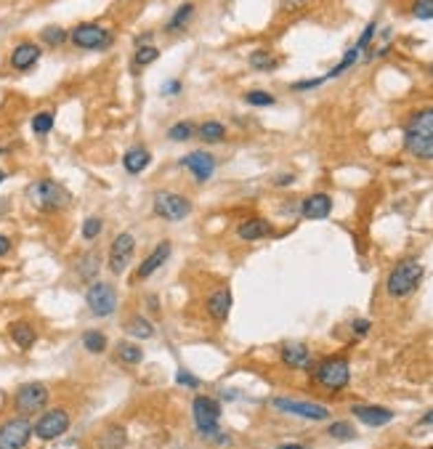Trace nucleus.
<instances>
[{"mask_svg":"<svg viewBox=\"0 0 433 449\" xmlns=\"http://www.w3.org/2000/svg\"><path fill=\"white\" fill-rule=\"evenodd\" d=\"M404 149L414 160H433V106L417 109L404 125Z\"/></svg>","mask_w":433,"mask_h":449,"instance_id":"obj_1","label":"nucleus"},{"mask_svg":"<svg viewBox=\"0 0 433 449\" xmlns=\"http://www.w3.org/2000/svg\"><path fill=\"white\" fill-rule=\"evenodd\" d=\"M423 274H425V268H423V264H420L417 258H404V261H399V264L391 268L388 279H386V292H388V298H394V301L410 298L414 290L420 287V282H423Z\"/></svg>","mask_w":433,"mask_h":449,"instance_id":"obj_2","label":"nucleus"},{"mask_svg":"<svg viewBox=\"0 0 433 449\" xmlns=\"http://www.w3.org/2000/svg\"><path fill=\"white\" fill-rule=\"evenodd\" d=\"M27 197L43 213H59V210H67L72 203V194L54 179H40L35 184H30Z\"/></svg>","mask_w":433,"mask_h":449,"instance_id":"obj_3","label":"nucleus"},{"mask_svg":"<svg viewBox=\"0 0 433 449\" xmlns=\"http://www.w3.org/2000/svg\"><path fill=\"white\" fill-rule=\"evenodd\" d=\"M314 383L327 391H343L351 383V365L346 356H330L322 359L314 367Z\"/></svg>","mask_w":433,"mask_h":449,"instance_id":"obj_4","label":"nucleus"},{"mask_svg":"<svg viewBox=\"0 0 433 449\" xmlns=\"http://www.w3.org/2000/svg\"><path fill=\"white\" fill-rule=\"evenodd\" d=\"M69 43L80 51H107L115 43V35L96 21H82L75 30H69Z\"/></svg>","mask_w":433,"mask_h":449,"instance_id":"obj_5","label":"nucleus"},{"mask_svg":"<svg viewBox=\"0 0 433 449\" xmlns=\"http://www.w3.org/2000/svg\"><path fill=\"white\" fill-rule=\"evenodd\" d=\"M152 210H155V216H159L162 221H184V218L192 216L195 205H192L189 197H184L178 192H155Z\"/></svg>","mask_w":433,"mask_h":449,"instance_id":"obj_6","label":"nucleus"},{"mask_svg":"<svg viewBox=\"0 0 433 449\" xmlns=\"http://www.w3.org/2000/svg\"><path fill=\"white\" fill-rule=\"evenodd\" d=\"M48 402H51V391L48 386H43V383H24V386L16 388V393H14V409L24 415V417H30V415H40L43 409L48 407Z\"/></svg>","mask_w":433,"mask_h":449,"instance_id":"obj_7","label":"nucleus"},{"mask_svg":"<svg viewBox=\"0 0 433 449\" xmlns=\"http://www.w3.org/2000/svg\"><path fill=\"white\" fill-rule=\"evenodd\" d=\"M192 417H195V428L199 436L213 439L218 433V423H221V402L213 396H197L192 402Z\"/></svg>","mask_w":433,"mask_h":449,"instance_id":"obj_8","label":"nucleus"},{"mask_svg":"<svg viewBox=\"0 0 433 449\" xmlns=\"http://www.w3.org/2000/svg\"><path fill=\"white\" fill-rule=\"evenodd\" d=\"M72 426V417L64 407H54V409H43V415L38 417V423L32 426V436L40 439V441H54L64 436Z\"/></svg>","mask_w":433,"mask_h":449,"instance_id":"obj_9","label":"nucleus"},{"mask_svg":"<svg viewBox=\"0 0 433 449\" xmlns=\"http://www.w3.org/2000/svg\"><path fill=\"white\" fill-rule=\"evenodd\" d=\"M133 255H136V237H133L131 231H120L118 237L112 240V245H109V255H107L109 271H112L115 277L125 274V268L131 266Z\"/></svg>","mask_w":433,"mask_h":449,"instance_id":"obj_10","label":"nucleus"},{"mask_svg":"<svg viewBox=\"0 0 433 449\" xmlns=\"http://www.w3.org/2000/svg\"><path fill=\"white\" fill-rule=\"evenodd\" d=\"M85 303L93 316H112L118 308V292L109 282H91L85 292Z\"/></svg>","mask_w":433,"mask_h":449,"instance_id":"obj_11","label":"nucleus"},{"mask_svg":"<svg viewBox=\"0 0 433 449\" xmlns=\"http://www.w3.org/2000/svg\"><path fill=\"white\" fill-rule=\"evenodd\" d=\"M271 407L285 412V415H293V417H300V420H314V423H322L330 417V409L322 407V404H314V402H298V399H287V396H276L271 399Z\"/></svg>","mask_w":433,"mask_h":449,"instance_id":"obj_12","label":"nucleus"},{"mask_svg":"<svg viewBox=\"0 0 433 449\" xmlns=\"http://www.w3.org/2000/svg\"><path fill=\"white\" fill-rule=\"evenodd\" d=\"M32 439V423L30 417H11L0 423V449H24Z\"/></svg>","mask_w":433,"mask_h":449,"instance_id":"obj_13","label":"nucleus"},{"mask_svg":"<svg viewBox=\"0 0 433 449\" xmlns=\"http://www.w3.org/2000/svg\"><path fill=\"white\" fill-rule=\"evenodd\" d=\"M181 168H186L192 176H195V181L197 184H208L210 179H213V173H216V157L210 154V152H205V149H195V152H189V154H184L181 160H178Z\"/></svg>","mask_w":433,"mask_h":449,"instance_id":"obj_14","label":"nucleus"},{"mask_svg":"<svg viewBox=\"0 0 433 449\" xmlns=\"http://www.w3.org/2000/svg\"><path fill=\"white\" fill-rule=\"evenodd\" d=\"M40 56H43V48H40L38 43L21 41L11 48V54H8V64H11L16 72H27V69H32V67L40 62Z\"/></svg>","mask_w":433,"mask_h":449,"instance_id":"obj_15","label":"nucleus"},{"mask_svg":"<svg viewBox=\"0 0 433 449\" xmlns=\"http://www.w3.org/2000/svg\"><path fill=\"white\" fill-rule=\"evenodd\" d=\"M170 253H173V245H170V240H162L155 245V250L138 264L136 268V279H149L152 274H157V268L168 264V258H170Z\"/></svg>","mask_w":433,"mask_h":449,"instance_id":"obj_16","label":"nucleus"},{"mask_svg":"<svg viewBox=\"0 0 433 449\" xmlns=\"http://www.w3.org/2000/svg\"><path fill=\"white\" fill-rule=\"evenodd\" d=\"M351 415L356 420H362L364 426H370V428H383V426H388L394 420V412L380 407V404H354Z\"/></svg>","mask_w":433,"mask_h":449,"instance_id":"obj_17","label":"nucleus"},{"mask_svg":"<svg viewBox=\"0 0 433 449\" xmlns=\"http://www.w3.org/2000/svg\"><path fill=\"white\" fill-rule=\"evenodd\" d=\"M333 213V197L324 194V192H316V194H309L303 203H300V216L309 218V221H322Z\"/></svg>","mask_w":433,"mask_h":449,"instance_id":"obj_18","label":"nucleus"},{"mask_svg":"<svg viewBox=\"0 0 433 449\" xmlns=\"http://www.w3.org/2000/svg\"><path fill=\"white\" fill-rule=\"evenodd\" d=\"M232 306H234V298H232V290H229V287H216V290L208 295V303H205L208 316L216 319V322H226Z\"/></svg>","mask_w":433,"mask_h":449,"instance_id":"obj_19","label":"nucleus"},{"mask_svg":"<svg viewBox=\"0 0 433 449\" xmlns=\"http://www.w3.org/2000/svg\"><path fill=\"white\" fill-rule=\"evenodd\" d=\"M279 359L290 369H309L311 367V351L303 343H285L279 351Z\"/></svg>","mask_w":433,"mask_h":449,"instance_id":"obj_20","label":"nucleus"},{"mask_svg":"<svg viewBox=\"0 0 433 449\" xmlns=\"http://www.w3.org/2000/svg\"><path fill=\"white\" fill-rule=\"evenodd\" d=\"M271 231H274V226L269 224L266 218H247V221H242V224L236 226V234H239V240H245V242L266 240V237H271Z\"/></svg>","mask_w":433,"mask_h":449,"instance_id":"obj_21","label":"nucleus"},{"mask_svg":"<svg viewBox=\"0 0 433 449\" xmlns=\"http://www.w3.org/2000/svg\"><path fill=\"white\" fill-rule=\"evenodd\" d=\"M152 163V152L146 149V146H131L125 154H122V168H125V173H131V176H138V173H144L146 168Z\"/></svg>","mask_w":433,"mask_h":449,"instance_id":"obj_22","label":"nucleus"},{"mask_svg":"<svg viewBox=\"0 0 433 449\" xmlns=\"http://www.w3.org/2000/svg\"><path fill=\"white\" fill-rule=\"evenodd\" d=\"M8 335H11V341L21 348V351H27V348L35 346V341H38V330L32 322H27V319H16V322H11L8 325Z\"/></svg>","mask_w":433,"mask_h":449,"instance_id":"obj_23","label":"nucleus"},{"mask_svg":"<svg viewBox=\"0 0 433 449\" xmlns=\"http://www.w3.org/2000/svg\"><path fill=\"white\" fill-rule=\"evenodd\" d=\"M99 271H101V255L96 250H85L78 261H75V274H78V279H82V282H93L99 277Z\"/></svg>","mask_w":433,"mask_h":449,"instance_id":"obj_24","label":"nucleus"},{"mask_svg":"<svg viewBox=\"0 0 433 449\" xmlns=\"http://www.w3.org/2000/svg\"><path fill=\"white\" fill-rule=\"evenodd\" d=\"M125 444H128V433L118 423L107 426L104 433L99 436V449H125Z\"/></svg>","mask_w":433,"mask_h":449,"instance_id":"obj_25","label":"nucleus"},{"mask_svg":"<svg viewBox=\"0 0 433 449\" xmlns=\"http://www.w3.org/2000/svg\"><path fill=\"white\" fill-rule=\"evenodd\" d=\"M125 332L131 335V338H136V341H149L152 335H155V327L149 319H144L141 314H133L128 322H125Z\"/></svg>","mask_w":433,"mask_h":449,"instance_id":"obj_26","label":"nucleus"},{"mask_svg":"<svg viewBox=\"0 0 433 449\" xmlns=\"http://www.w3.org/2000/svg\"><path fill=\"white\" fill-rule=\"evenodd\" d=\"M192 19H195V3H181L176 8V14L165 24V32H181Z\"/></svg>","mask_w":433,"mask_h":449,"instance_id":"obj_27","label":"nucleus"},{"mask_svg":"<svg viewBox=\"0 0 433 449\" xmlns=\"http://www.w3.org/2000/svg\"><path fill=\"white\" fill-rule=\"evenodd\" d=\"M362 54H364V51H362L359 45H354V48H348V51L343 54V59H340V62L335 64L333 69H330V72L324 75V80H335L337 75H343V72H348V69H351V67H354V64L359 62V56H362Z\"/></svg>","mask_w":433,"mask_h":449,"instance_id":"obj_28","label":"nucleus"},{"mask_svg":"<svg viewBox=\"0 0 433 449\" xmlns=\"http://www.w3.org/2000/svg\"><path fill=\"white\" fill-rule=\"evenodd\" d=\"M199 139L205 143H221L226 139V125L218 120H205L199 125Z\"/></svg>","mask_w":433,"mask_h":449,"instance_id":"obj_29","label":"nucleus"},{"mask_svg":"<svg viewBox=\"0 0 433 449\" xmlns=\"http://www.w3.org/2000/svg\"><path fill=\"white\" fill-rule=\"evenodd\" d=\"M40 41L45 43L48 48H61L64 43L69 41V32H67L64 27H59V24H48V27H43Z\"/></svg>","mask_w":433,"mask_h":449,"instance_id":"obj_30","label":"nucleus"},{"mask_svg":"<svg viewBox=\"0 0 433 449\" xmlns=\"http://www.w3.org/2000/svg\"><path fill=\"white\" fill-rule=\"evenodd\" d=\"M115 351H118V359L120 362H125V365H141V362H144V351H141V346H136V343L120 341L118 346H115Z\"/></svg>","mask_w":433,"mask_h":449,"instance_id":"obj_31","label":"nucleus"},{"mask_svg":"<svg viewBox=\"0 0 433 449\" xmlns=\"http://www.w3.org/2000/svg\"><path fill=\"white\" fill-rule=\"evenodd\" d=\"M82 346L88 354H104L107 351V335L101 330H85L82 332Z\"/></svg>","mask_w":433,"mask_h":449,"instance_id":"obj_32","label":"nucleus"},{"mask_svg":"<svg viewBox=\"0 0 433 449\" xmlns=\"http://www.w3.org/2000/svg\"><path fill=\"white\" fill-rule=\"evenodd\" d=\"M54 123H56V115L54 112H38L32 120H30V128L35 136H48L54 130Z\"/></svg>","mask_w":433,"mask_h":449,"instance_id":"obj_33","label":"nucleus"},{"mask_svg":"<svg viewBox=\"0 0 433 449\" xmlns=\"http://www.w3.org/2000/svg\"><path fill=\"white\" fill-rule=\"evenodd\" d=\"M247 62H250V67L253 69H258V72H269V69H276V59L271 56V51H253L250 56H247Z\"/></svg>","mask_w":433,"mask_h":449,"instance_id":"obj_34","label":"nucleus"},{"mask_svg":"<svg viewBox=\"0 0 433 449\" xmlns=\"http://www.w3.org/2000/svg\"><path fill=\"white\" fill-rule=\"evenodd\" d=\"M101 231H104V218H99V216H88V218L82 221V229H80V234H82L85 242L99 240Z\"/></svg>","mask_w":433,"mask_h":449,"instance_id":"obj_35","label":"nucleus"},{"mask_svg":"<svg viewBox=\"0 0 433 449\" xmlns=\"http://www.w3.org/2000/svg\"><path fill=\"white\" fill-rule=\"evenodd\" d=\"M159 56V48L157 45H136V54H133V64L136 67H149V64H155Z\"/></svg>","mask_w":433,"mask_h":449,"instance_id":"obj_36","label":"nucleus"},{"mask_svg":"<svg viewBox=\"0 0 433 449\" xmlns=\"http://www.w3.org/2000/svg\"><path fill=\"white\" fill-rule=\"evenodd\" d=\"M192 136H195V125L186 123V120H181V123H176V125H170V128H168V139H170L173 143L189 141Z\"/></svg>","mask_w":433,"mask_h":449,"instance_id":"obj_37","label":"nucleus"},{"mask_svg":"<svg viewBox=\"0 0 433 449\" xmlns=\"http://www.w3.org/2000/svg\"><path fill=\"white\" fill-rule=\"evenodd\" d=\"M327 433H330L333 439H337V441H351V439H356V430L348 420H337V423H333V426L327 428Z\"/></svg>","mask_w":433,"mask_h":449,"instance_id":"obj_38","label":"nucleus"},{"mask_svg":"<svg viewBox=\"0 0 433 449\" xmlns=\"http://www.w3.org/2000/svg\"><path fill=\"white\" fill-rule=\"evenodd\" d=\"M245 102L250 104V106H274L276 99L269 91H247L245 93Z\"/></svg>","mask_w":433,"mask_h":449,"instance_id":"obj_39","label":"nucleus"},{"mask_svg":"<svg viewBox=\"0 0 433 449\" xmlns=\"http://www.w3.org/2000/svg\"><path fill=\"white\" fill-rule=\"evenodd\" d=\"M412 16L414 19H433V0H414Z\"/></svg>","mask_w":433,"mask_h":449,"instance_id":"obj_40","label":"nucleus"},{"mask_svg":"<svg viewBox=\"0 0 433 449\" xmlns=\"http://www.w3.org/2000/svg\"><path fill=\"white\" fill-rule=\"evenodd\" d=\"M375 32H377V21H370V24L364 27V32L359 35L356 45H359L362 51H367V48H370V43H373V38H375Z\"/></svg>","mask_w":433,"mask_h":449,"instance_id":"obj_41","label":"nucleus"},{"mask_svg":"<svg viewBox=\"0 0 433 449\" xmlns=\"http://www.w3.org/2000/svg\"><path fill=\"white\" fill-rule=\"evenodd\" d=\"M309 5V0H279V8L285 11V14H298V11H303Z\"/></svg>","mask_w":433,"mask_h":449,"instance_id":"obj_42","label":"nucleus"},{"mask_svg":"<svg viewBox=\"0 0 433 449\" xmlns=\"http://www.w3.org/2000/svg\"><path fill=\"white\" fill-rule=\"evenodd\" d=\"M176 383H178V386H186V388H199V378H195V375H192V372H186V369H178Z\"/></svg>","mask_w":433,"mask_h":449,"instance_id":"obj_43","label":"nucleus"},{"mask_svg":"<svg viewBox=\"0 0 433 449\" xmlns=\"http://www.w3.org/2000/svg\"><path fill=\"white\" fill-rule=\"evenodd\" d=\"M324 80V75L322 78H314V80H300V82H293V91H311V88H319Z\"/></svg>","mask_w":433,"mask_h":449,"instance_id":"obj_44","label":"nucleus"},{"mask_svg":"<svg viewBox=\"0 0 433 449\" xmlns=\"http://www.w3.org/2000/svg\"><path fill=\"white\" fill-rule=\"evenodd\" d=\"M181 88H184L181 80H168L162 88H159V93H162V96H178V93H181Z\"/></svg>","mask_w":433,"mask_h":449,"instance_id":"obj_45","label":"nucleus"},{"mask_svg":"<svg viewBox=\"0 0 433 449\" xmlns=\"http://www.w3.org/2000/svg\"><path fill=\"white\" fill-rule=\"evenodd\" d=\"M370 319H356V322H351V330H354L356 335H367L370 332Z\"/></svg>","mask_w":433,"mask_h":449,"instance_id":"obj_46","label":"nucleus"},{"mask_svg":"<svg viewBox=\"0 0 433 449\" xmlns=\"http://www.w3.org/2000/svg\"><path fill=\"white\" fill-rule=\"evenodd\" d=\"M11 240H8V237H5V234H0V258H5V255H8V253H11Z\"/></svg>","mask_w":433,"mask_h":449,"instance_id":"obj_47","label":"nucleus"},{"mask_svg":"<svg viewBox=\"0 0 433 449\" xmlns=\"http://www.w3.org/2000/svg\"><path fill=\"white\" fill-rule=\"evenodd\" d=\"M293 181H296V176H293V173H285V176H276V179H274L276 186H290Z\"/></svg>","mask_w":433,"mask_h":449,"instance_id":"obj_48","label":"nucleus"},{"mask_svg":"<svg viewBox=\"0 0 433 449\" xmlns=\"http://www.w3.org/2000/svg\"><path fill=\"white\" fill-rule=\"evenodd\" d=\"M420 423H423V426H433V409H431V412H425V415L420 417Z\"/></svg>","mask_w":433,"mask_h":449,"instance_id":"obj_49","label":"nucleus"},{"mask_svg":"<svg viewBox=\"0 0 433 449\" xmlns=\"http://www.w3.org/2000/svg\"><path fill=\"white\" fill-rule=\"evenodd\" d=\"M276 449H309V447H303V444H279Z\"/></svg>","mask_w":433,"mask_h":449,"instance_id":"obj_50","label":"nucleus"},{"mask_svg":"<svg viewBox=\"0 0 433 449\" xmlns=\"http://www.w3.org/2000/svg\"><path fill=\"white\" fill-rule=\"evenodd\" d=\"M3 181H5V170H0V184H3Z\"/></svg>","mask_w":433,"mask_h":449,"instance_id":"obj_51","label":"nucleus"},{"mask_svg":"<svg viewBox=\"0 0 433 449\" xmlns=\"http://www.w3.org/2000/svg\"><path fill=\"white\" fill-rule=\"evenodd\" d=\"M431 78H433V67H431Z\"/></svg>","mask_w":433,"mask_h":449,"instance_id":"obj_52","label":"nucleus"}]
</instances>
